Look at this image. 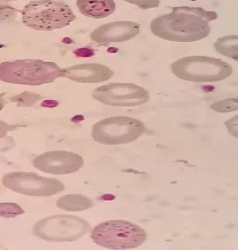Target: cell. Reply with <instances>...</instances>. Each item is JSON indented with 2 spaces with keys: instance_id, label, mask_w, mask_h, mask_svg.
Here are the masks:
<instances>
[{
  "instance_id": "9c48e42d",
  "label": "cell",
  "mask_w": 238,
  "mask_h": 250,
  "mask_svg": "<svg viewBox=\"0 0 238 250\" xmlns=\"http://www.w3.org/2000/svg\"><path fill=\"white\" fill-rule=\"evenodd\" d=\"M92 98L102 104L115 107H137L145 104L149 93L145 88L130 83H112L94 90Z\"/></svg>"
},
{
  "instance_id": "5bb4252c",
  "label": "cell",
  "mask_w": 238,
  "mask_h": 250,
  "mask_svg": "<svg viewBox=\"0 0 238 250\" xmlns=\"http://www.w3.org/2000/svg\"><path fill=\"white\" fill-rule=\"evenodd\" d=\"M56 206L64 211L77 212L92 208L94 202L90 198L81 194H68L58 198L57 200Z\"/></svg>"
},
{
  "instance_id": "6da1fadb",
  "label": "cell",
  "mask_w": 238,
  "mask_h": 250,
  "mask_svg": "<svg viewBox=\"0 0 238 250\" xmlns=\"http://www.w3.org/2000/svg\"><path fill=\"white\" fill-rule=\"evenodd\" d=\"M217 18V13L203 8L178 6L154 18L150 30L156 37L169 42H198L208 37L210 22Z\"/></svg>"
},
{
  "instance_id": "7c38bea8",
  "label": "cell",
  "mask_w": 238,
  "mask_h": 250,
  "mask_svg": "<svg viewBox=\"0 0 238 250\" xmlns=\"http://www.w3.org/2000/svg\"><path fill=\"white\" fill-rule=\"evenodd\" d=\"M114 75L110 68L100 63H82L63 68V77L76 83L95 84L109 80Z\"/></svg>"
},
{
  "instance_id": "30bf717a",
  "label": "cell",
  "mask_w": 238,
  "mask_h": 250,
  "mask_svg": "<svg viewBox=\"0 0 238 250\" xmlns=\"http://www.w3.org/2000/svg\"><path fill=\"white\" fill-rule=\"evenodd\" d=\"M37 170L55 175H65L79 171L84 165L83 157L68 151H50L37 156L33 161Z\"/></svg>"
},
{
  "instance_id": "3957f363",
  "label": "cell",
  "mask_w": 238,
  "mask_h": 250,
  "mask_svg": "<svg viewBox=\"0 0 238 250\" xmlns=\"http://www.w3.org/2000/svg\"><path fill=\"white\" fill-rule=\"evenodd\" d=\"M23 24L38 31H51L69 26L76 16L67 4L54 0L29 2L21 12Z\"/></svg>"
},
{
  "instance_id": "d6986e66",
  "label": "cell",
  "mask_w": 238,
  "mask_h": 250,
  "mask_svg": "<svg viewBox=\"0 0 238 250\" xmlns=\"http://www.w3.org/2000/svg\"><path fill=\"white\" fill-rule=\"evenodd\" d=\"M128 3L133 4L142 10H149L158 7L161 3L160 0H123Z\"/></svg>"
},
{
  "instance_id": "4fadbf2b",
  "label": "cell",
  "mask_w": 238,
  "mask_h": 250,
  "mask_svg": "<svg viewBox=\"0 0 238 250\" xmlns=\"http://www.w3.org/2000/svg\"><path fill=\"white\" fill-rule=\"evenodd\" d=\"M76 6L82 14L95 19L105 18L116 10L113 0H77Z\"/></svg>"
},
{
  "instance_id": "8992f818",
  "label": "cell",
  "mask_w": 238,
  "mask_h": 250,
  "mask_svg": "<svg viewBox=\"0 0 238 250\" xmlns=\"http://www.w3.org/2000/svg\"><path fill=\"white\" fill-rule=\"evenodd\" d=\"M145 132V124L141 120L129 116H112L94 124L91 135L99 144L115 146L133 142Z\"/></svg>"
},
{
  "instance_id": "2e32d148",
  "label": "cell",
  "mask_w": 238,
  "mask_h": 250,
  "mask_svg": "<svg viewBox=\"0 0 238 250\" xmlns=\"http://www.w3.org/2000/svg\"><path fill=\"white\" fill-rule=\"evenodd\" d=\"M210 108L219 113H228L238 110V97L229 98L215 102L210 105Z\"/></svg>"
},
{
  "instance_id": "8fae6325",
  "label": "cell",
  "mask_w": 238,
  "mask_h": 250,
  "mask_svg": "<svg viewBox=\"0 0 238 250\" xmlns=\"http://www.w3.org/2000/svg\"><path fill=\"white\" fill-rule=\"evenodd\" d=\"M141 25L133 21H116L102 25L91 34V39L98 44L121 43L133 39L140 33Z\"/></svg>"
},
{
  "instance_id": "52a82bcc",
  "label": "cell",
  "mask_w": 238,
  "mask_h": 250,
  "mask_svg": "<svg viewBox=\"0 0 238 250\" xmlns=\"http://www.w3.org/2000/svg\"><path fill=\"white\" fill-rule=\"evenodd\" d=\"M89 230L90 225L79 217L57 215L38 221L33 228V234L43 240L63 243L77 240Z\"/></svg>"
},
{
  "instance_id": "277c9868",
  "label": "cell",
  "mask_w": 238,
  "mask_h": 250,
  "mask_svg": "<svg viewBox=\"0 0 238 250\" xmlns=\"http://www.w3.org/2000/svg\"><path fill=\"white\" fill-rule=\"evenodd\" d=\"M171 70L177 78L192 83H214L227 79L233 73L228 63L211 57L188 56L175 61Z\"/></svg>"
},
{
  "instance_id": "ac0fdd59",
  "label": "cell",
  "mask_w": 238,
  "mask_h": 250,
  "mask_svg": "<svg viewBox=\"0 0 238 250\" xmlns=\"http://www.w3.org/2000/svg\"><path fill=\"white\" fill-rule=\"evenodd\" d=\"M39 98H41V96L36 95L35 93L25 92L14 98L13 101L16 102L18 105H21V106H30L38 101Z\"/></svg>"
},
{
  "instance_id": "ba28073f",
  "label": "cell",
  "mask_w": 238,
  "mask_h": 250,
  "mask_svg": "<svg viewBox=\"0 0 238 250\" xmlns=\"http://www.w3.org/2000/svg\"><path fill=\"white\" fill-rule=\"evenodd\" d=\"M2 185L18 194L35 197H51L65 188L55 178L41 177L32 172H12L2 177Z\"/></svg>"
},
{
  "instance_id": "ffe728a7",
  "label": "cell",
  "mask_w": 238,
  "mask_h": 250,
  "mask_svg": "<svg viewBox=\"0 0 238 250\" xmlns=\"http://www.w3.org/2000/svg\"><path fill=\"white\" fill-rule=\"evenodd\" d=\"M224 124L229 133L238 139V115L226 121Z\"/></svg>"
},
{
  "instance_id": "7a4b0ae2",
  "label": "cell",
  "mask_w": 238,
  "mask_h": 250,
  "mask_svg": "<svg viewBox=\"0 0 238 250\" xmlns=\"http://www.w3.org/2000/svg\"><path fill=\"white\" fill-rule=\"evenodd\" d=\"M63 77V68L51 62L40 59H20L0 65V79L4 83L40 86Z\"/></svg>"
},
{
  "instance_id": "e0dca14e",
  "label": "cell",
  "mask_w": 238,
  "mask_h": 250,
  "mask_svg": "<svg viewBox=\"0 0 238 250\" xmlns=\"http://www.w3.org/2000/svg\"><path fill=\"white\" fill-rule=\"evenodd\" d=\"M24 213L22 208L15 203H1V216L13 218Z\"/></svg>"
},
{
  "instance_id": "5b68a950",
  "label": "cell",
  "mask_w": 238,
  "mask_h": 250,
  "mask_svg": "<svg viewBox=\"0 0 238 250\" xmlns=\"http://www.w3.org/2000/svg\"><path fill=\"white\" fill-rule=\"evenodd\" d=\"M146 232L137 225L124 220H109L94 227L91 239L94 243L110 250H130L141 247Z\"/></svg>"
},
{
  "instance_id": "9a60e30c",
  "label": "cell",
  "mask_w": 238,
  "mask_h": 250,
  "mask_svg": "<svg viewBox=\"0 0 238 250\" xmlns=\"http://www.w3.org/2000/svg\"><path fill=\"white\" fill-rule=\"evenodd\" d=\"M214 46L219 54L238 62V35L223 36L216 41Z\"/></svg>"
}]
</instances>
